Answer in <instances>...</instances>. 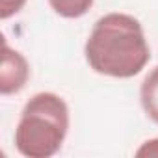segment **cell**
Listing matches in <instances>:
<instances>
[{"label":"cell","instance_id":"6da1fadb","mask_svg":"<svg viewBox=\"0 0 158 158\" xmlns=\"http://www.w3.org/2000/svg\"><path fill=\"white\" fill-rule=\"evenodd\" d=\"M84 54L95 73L112 78H132L151 60L141 23L127 13L101 17L86 41Z\"/></svg>","mask_w":158,"mask_h":158},{"label":"cell","instance_id":"277c9868","mask_svg":"<svg viewBox=\"0 0 158 158\" xmlns=\"http://www.w3.org/2000/svg\"><path fill=\"white\" fill-rule=\"evenodd\" d=\"M139 101L149 119L158 123V65L145 76L139 88Z\"/></svg>","mask_w":158,"mask_h":158},{"label":"cell","instance_id":"52a82bcc","mask_svg":"<svg viewBox=\"0 0 158 158\" xmlns=\"http://www.w3.org/2000/svg\"><path fill=\"white\" fill-rule=\"evenodd\" d=\"M136 156H158V138L145 141V143L136 151Z\"/></svg>","mask_w":158,"mask_h":158},{"label":"cell","instance_id":"7a4b0ae2","mask_svg":"<svg viewBox=\"0 0 158 158\" xmlns=\"http://www.w3.org/2000/svg\"><path fill=\"white\" fill-rule=\"evenodd\" d=\"M69 132V106L50 91L34 95L23 108L15 128V147L26 158L54 156Z\"/></svg>","mask_w":158,"mask_h":158},{"label":"cell","instance_id":"8992f818","mask_svg":"<svg viewBox=\"0 0 158 158\" xmlns=\"http://www.w3.org/2000/svg\"><path fill=\"white\" fill-rule=\"evenodd\" d=\"M28 0H0V19L6 21L10 17H13L15 13H19Z\"/></svg>","mask_w":158,"mask_h":158},{"label":"cell","instance_id":"5b68a950","mask_svg":"<svg viewBox=\"0 0 158 158\" xmlns=\"http://www.w3.org/2000/svg\"><path fill=\"white\" fill-rule=\"evenodd\" d=\"M48 4L60 17L78 19L91 10L93 0H48Z\"/></svg>","mask_w":158,"mask_h":158},{"label":"cell","instance_id":"3957f363","mask_svg":"<svg viewBox=\"0 0 158 158\" xmlns=\"http://www.w3.org/2000/svg\"><path fill=\"white\" fill-rule=\"evenodd\" d=\"M30 76V65L26 58L13 50L6 41L2 48V69H0V91L2 95H11L19 93Z\"/></svg>","mask_w":158,"mask_h":158}]
</instances>
